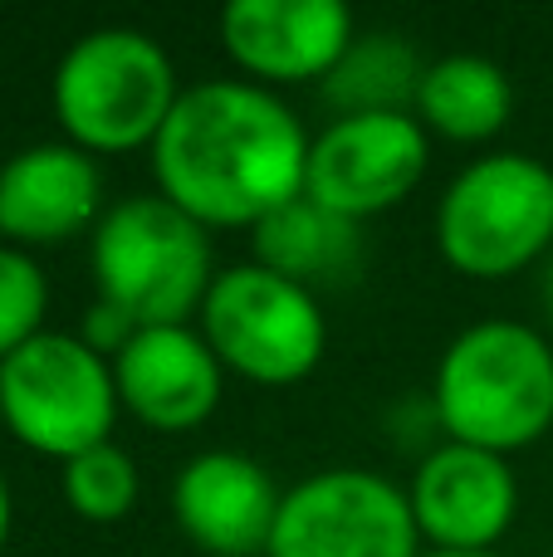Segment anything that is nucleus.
Returning a JSON list of instances; mask_svg holds the SVG:
<instances>
[{"label": "nucleus", "instance_id": "f257e3e1", "mask_svg": "<svg viewBox=\"0 0 553 557\" xmlns=\"http://www.w3.org/2000/svg\"><path fill=\"white\" fill-rule=\"evenodd\" d=\"M314 133L274 88L245 78H201L182 88L157 133V196L206 231H255L304 196Z\"/></svg>", "mask_w": 553, "mask_h": 557}, {"label": "nucleus", "instance_id": "f03ea898", "mask_svg": "<svg viewBox=\"0 0 553 557\" xmlns=\"http://www.w3.org/2000/svg\"><path fill=\"white\" fill-rule=\"evenodd\" d=\"M431 416L446 441L519 455L553 431V343L515 318H486L446 343L431 376Z\"/></svg>", "mask_w": 553, "mask_h": 557}, {"label": "nucleus", "instance_id": "7ed1b4c3", "mask_svg": "<svg viewBox=\"0 0 553 557\" xmlns=\"http://www.w3.org/2000/svg\"><path fill=\"white\" fill-rule=\"evenodd\" d=\"M176 98L182 84L172 54L162 49V39L133 25H103L78 35L49 84L59 133L88 157L152 152Z\"/></svg>", "mask_w": 553, "mask_h": 557}, {"label": "nucleus", "instance_id": "20e7f679", "mask_svg": "<svg viewBox=\"0 0 553 557\" xmlns=\"http://www.w3.org/2000/svg\"><path fill=\"white\" fill-rule=\"evenodd\" d=\"M88 270L103 304L137 327L196 323L216 284L211 231L176 211L167 196H123L88 235Z\"/></svg>", "mask_w": 553, "mask_h": 557}, {"label": "nucleus", "instance_id": "39448f33", "mask_svg": "<svg viewBox=\"0 0 553 557\" xmlns=\"http://www.w3.org/2000/svg\"><path fill=\"white\" fill-rule=\"evenodd\" d=\"M437 250L456 274L500 284L553 255V166L529 152H486L437 201Z\"/></svg>", "mask_w": 553, "mask_h": 557}, {"label": "nucleus", "instance_id": "423d86ee", "mask_svg": "<svg viewBox=\"0 0 553 557\" xmlns=\"http://www.w3.org/2000/svg\"><path fill=\"white\" fill-rule=\"evenodd\" d=\"M206 347L225 376L250 386H299L329 352L319 294L265 264H225L196 313Z\"/></svg>", "mask_w": 553, "mask_h": 557}, {"label": "nucleus", "instance_id": "0eeeda50", "mask_svg": "<svg viewBox=\"0 0 553 557\" xmlns=\"http://www.w3.org/2000/svg\"><path fill=\"white\" fill-rule=\"evenodd\" d=\"M0 416L25 450L74 460L118 431L113 362L98 357L78 333H39L0 362Z\"/></svg>", "mask_w": 553, "mask_h": 557}, {"label": "nucleus", "instance_id": "6e6552de", "mask_svg": "<svg viewBox=\"0 0 553 557\" xmlns=\"http://www.w3.org/2000/svg\"><path fill=\"white\" fill-rule=\"evenodd\" d=\"M265 557H427L407 484L362 465H329L290 484Z\"/></svg>", "mask_w": 553, "mask_h": 557}, {"label": "nucleus", "instance_id": "1a4fd4ad", "mask_svg": "<svg viewBox=\"0 0 553 557\" xmlns=\"http://www.w3.org/2000/svg\"><path fill=\"white\" fill-rule=\"evenodd\" d=\"M431 166V133L411 113L333 117L309 143L304 196L362 225L388 215L421 186Z\"/></svg>", "mask_w": 553, "mask_h": 557}, {"label": "nucleus", "instance_id": "9d476101", "mask_svg": "<svg viewBox=\"0 0 553 557\" xmlns=\"http://www.w3.org/2000/svg\"><path fill=\"white\" fill-rule=\"evenodd\" d=\"M216 35L245 84L280 94L323 84L358 25L339 0H231L216 20Z\"/></svg>", "mask_w": 553, "mask_h": 557}, {"label": "nucleus", "instance_id": "9b49d317", "mask_svg": "<svg viewBox=\"0 0 553 557\" xmlns=\"http://www.w3.org/2000/svg\"><path fill=\"white\" fill-rule=\"evenodd\" d=\"M407 504L427 553H495L519 513V480L505 455L441 441L417 460Z\"/></svg>", "mask_w": 553, "mask_h": 557}, {"label": "nucleus", "instance_id": "f8f14e48", "mask_svg": "<svg viewBox=\"0 0 553 557\" xmlns=\"http://www.w3.org/2000/svg\"><path fill=\"white\" fill-rule=\"evenodd\" d=\"M118 406L157 435L201 431L225 392V367L206 347L201 327H137L133 343L113 357Z\"/></svg>", "mask_w": 553, "mask_h": 557}, {"label": "nucleus", "instance_id": "ddd939ff", "mask_svg": "<svg viewBox=\"0 0 553 557\" xmlns=\"http://www.w3.org/2000/svg\"><path fill=\"white\" fill-rule=\"evenodd\" d=\"M284 490L245 450H201L172 480V519L206 557H265Z\"/></svg>", "mask_w": 553, "mask_h": 557}, {"label": "nucleus", "instance_id": "4468645a", "mask_svg": "<svg viewBox=\"0 0 553 557\" xmlns=\"http://www.w3.org/2000/svg\"><path fill=\"white\" fill-rule=\"evenodd\" d=\"M103 166L74 143H35L0 166V245L54 250L103 221Z\"/></svg>", "mask_w": 553, "mask_h": 557}, {"label": "nucleus", "instance_id": "2eb2a0df", "mask_svg": "<svg viewBox=\"0 0 553 557\" xmlns=\"http://www.w3.org/2000/svg\"><path fill=\"white\" fill-rule=\"evenodd\" d=\"M515 113V84L509 74L486 54H441L427 64L417 88V117L431 137L476 147L490 143L509 127Z\"/></svg>", "mask_w": 553, "mask_h": 557}, {"label": "nucleus", "instance_id": "dca6fc26", "mask_svg": "<svg viewBox=\"0 0 553 557\" xmlns=\"http://www.w3.org/2000/svg\"><path fill=\"white\" fill-rule=\"evenodd\" d=\"M250 260L319 294V284L348 278L362 264V225L299 196L250 231Z\"/></svg>", "mask_w": 553, "mask_h": 557}, {"label": "nucleus", "instance_id": "f3484780", "mask_svg": "<svg viewBox=\"0 0 553 557\" xmlns=\"http://www.w3.org/2000/svg\"><path fill=\"white\" fill-rule=\"evenodd\" d=\"M427 74V59L417 54L407 35L392 29H358L353 45L343 49L339 69L319 84L323 103L333 117H358V113H411L417 108V88Z\"/></svg>", "mask_w": 553, "mask_h": 557}, {"label": "nucleus", "instance_id": "a211bd4d", "mask_svg": "<svg viewBox=\"0 0 553 557\" xmlns=\"http://www.w3.org/2000/svg\"><path fill=\"white\" fill-rule=\"evenodd\" d=\"M59 494H64L74 519L108 529V523H123L127 513L137 509L143 474H137V460L123 445L103 441V445H94V450L59 465Z\"/></svg>", "mask_w": 553, "mask_h": 557}, {"label": "nucleus", "instance_id": "6ab92c4d", "mask_svg": "<svg viewBox=\"0 0 553 557\" xmlns=\"http://www.w3.org/2000/svg\"><path fill=\"white\" fill-rule=\"evenodd\" d=\"M49 313V278L35 255L0 245V362L15 357L29 337L45 333Z\"/></svg>", "mask_w": 553, "mask_h": 557}, {"label": "nucleus", "instance_id": "aec40b11", "mask_svg": "<svg viewBox=\"0 0 553 557\" xmlns=\"http://www.w3.org/2000/svg\"><path fill=\"white\" fill-rule=\"evenodd\" d=\"M133 333H137L133 318H123L113 304H103V298H94V308H88L84 323H78V337H84L98 357H108V362H113V357L133 343Z\"/></svg>", "mask_w": 553, "mask_h": 557}, {"label": "nucleus", "instance_id": "412c9836", "mask_svg": "<svg viewBox=\"0 0 553 557\" xmlns=\"http://www.w3.org/2000/svg\"><path fill=\"white\" fill-rule=\"evenodd\" d=\"M539 304H544V318H549V333H553V255L539 264Z\"/></svg>", "mask_w": 553, "mask_h": 557}, {"label": "nucleus", "instance_id": "4be33fe9", "mask_svg": "<svg viewBox=\"0 0 553 557\" xmlns=\"http://www.w3.org/2000/svg\"><path fill=\"white\" fill-rule=\"evenodd\" d=\"M10 523H15V504H10V484L0 480V553L10 543Z\"/></svg>", "mask_w": 553, "mask_h": 557}, {"label": "nucleus", "instance_id": "5701e85b", "mask_svg": "<svg viewBox=\"0 0 553 557\" xmlns=\"http://www.w3.org/2000/svg\"><path fill=\"white\" fill-rule=\"evenodd\" d=\"M427 557H500V553H427Z\"/></svg>", "mask_w": 553, "mask_h": 557}, {"label": "nucleus", "instance_id": "b1692460", "mask_svg": "<svg viewBox=\"0 0 553 557\" xmlns=\"http://www.w3.org/2000/svg\"><path fill=\"white\" fill-rule=\"evenodd\" d=\"M0 425H5V416H0Z\"/></svg>", "mask_w": 553, "mask_h": 557}]
</instances>
